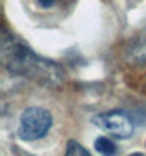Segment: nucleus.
Here are the masks:
<instances>
[{"instance_id":"obj_8","label":"nucleus","mask_w":146,"mask_h":156,"mask_svg":"<svg viewBox=\"0 0 146 156\" xmlns=\"http://www.w3.org/2000/svg\"><path fill=\"white\" fill-rule=\"evenodd\" d=\"M128 156H144L143 153H138V151H136V153H131V154H128Z\"/></svg>"},{"instance_id":"obj_1","label":"nucleus","mask_w":146,"mask_h":156,"mask_svg":"<svg viewBox=\"0 0 146 156\" xmlns=\"http://www.w3.org/2000/svg\"><path fill=\"white\" fill-rule=\"evenodd\" d=\"M0 58H2L3 67L10 74L28 77L49 87L59 86L64 81V71L59 64L36 54L18 36L10 35L5 27L2 30Z\"/></svg>"},{"instance_id":"obj_7","label":"nucleus","mask_w":146,"mask_h":156,"mask_svg":"<svg viewBox=\"0 0 146 156\" xmlns=\"http://www.w3.org/2000/svg\"><path fill=\"white\" fill-rule=\"evenodd\" d=\"M15 156H35L33 153H30V151H23V150H16V154Z\"/></svg>"},{"instance_id":"obj_6","label":"nucleus","mask_w":146,"mask_h":156,"mask_svg":"<svg viewBox=\"0 0 146 156\" xmlns=\"http://www.w3.org/2000/svg\"><path fill=\"white\" fill-rule=\"evenodd\" d=\"M66 2H68V0H35L36 7L41 8V10H53V8L59 7Z\"/></svg>"},{"instance_id":"obj_5","label":"nucleus","mask_w":146,"mask_h":156,"mask_svg":"<svg viewBox=\"0 0 146 156\" xmlns=\"http://www.w3.org/2000/svg\"><path fill=\"white\" fill-rule=\"evenodd\" d=\"M64 156H92V154H90L81 143H77L76 140H69L68 146H66V154Z\"/></svg>"},{"instance_id":"obj_4","label":"nucleus","mask_w":146,"mask_h":156,"mask_svg":"<svg viewBox=\"0 0 146 156\" xmlns=\"http://www.w3.org/2000/svg\"><path fill=\"white\" fill-rule=\"evenodd\" d=\"M94 148L97 153L103 156H113L116 153V145L107 136H99L94 143Z\"/></svg>"},{"instance_id":"obj_3","label":"nucleus","mask_w":146,"mask_h":156,"mask_svg":"<svg viewBox=\"0 0 146 156\" xmlns=\"http://www.w3.org/2000/svg\"><path fill=\"white\" fill-rule=\"evenodd\" d=\"M92 123L100 130L113 135L115 138H130L135 132L133 120L123 110H112L107 113H99L92 117Z\"/></svg>"},{"instance_id":"obj_2","label":"nucleus","mask_w":146,"mask_h":156,"mask_svg":"<svg viewBox=\"0 0 146 156\" xmlns=\"http://www.w3.org/2000/svg\"><path fill=\"white\" fill-rule=\"evenodd\" d=\"M53 125L51 112L43 107H28L22 112L18 136L25 141H33L46 136Z\"/></svg>"}]
</instances>
